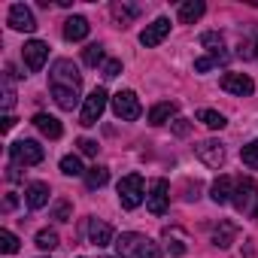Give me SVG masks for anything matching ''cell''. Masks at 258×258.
I'll use <instances>...</instances> for the list:
<instances>
[{
  "label": "cell",
  "instance_id": "3957f363",
  "mask_svg": "<svg viewBox=\"0 0 258 258\" xmlns=\"http://www.w3.org/2000/svg\"><path fill=\"white\" fill-rule=\"evenodd\" d=\"M231 201H234V207L243 216L258 219V185H255V179H240L234 185V198Z\"/></svg>",
  "mask_w": 258,
  "mask_h": 258
},
{
  "label": "cell",
  "instance_id": "52a82bcc",
  "mask_svg": "<svg viewBox=\"0 0 258 258\" xmlns=\"http://www.w3.org/2000/svg\"><path fill=\"white\" fill-rule=\"evenodd\" d=\"M103 109H106V91H103V88H94V91L85 97V103H82L79 124H85V127L97 124V121H100V115H103Z\"/></svg>",
  "mask_w": 258,
  "mask_h": 258
},
{
  "label": "cell",
  "instance_id": "d4e9b609",
  "mask_svg": "<svg viewBox=\"0 0 258 258\" xmlns=\"http://www.w3.org/2000/svg\"><path fill=\"white\" fill-rule=\"evenodd\" d=\"M106 179H109V170H106V167H91V170L85 173L88 188H103V185H106Z\"/></svg>",
  "mask_w": 258,
  "mask_h": 258
},
{
  "label": "cell",
  "instance_id": "4316f807",
  "mask_svg": "<svg viewBox=\"0 0 258 258\" xmlns=\"http://www.w3.org/2000/svg\"><path fill=\"white\" fill-rule=\"evenodd\" d=\"M82 61H85L88 67H97V64L103 61V46H97V43L85 46V52H82Z\"/></svg>",
  "mask_w": 258,
  "mask_h": 258
},
{
  "label": "cell",
  "instance_id": "ffe728a7",
  "mask_svg": "<svg viewBox=\"0 0 258 258\" xmlns=\"http://www.w3.org/2000/svg\"><path fill=\"white\" fill-rule=\"evenodd\" d=\"M234 240H237V225L234 222H219V228L213 231V243L219 249H228Z\"/></svg>",
  "mask_w": 258,
  "mask_h": 258
},
{
  "label": "cell",
  "instance_id": "603a6c76",
  "mask_svg": "<svg viewBox=\"0 0 258 258\" xmlns=\"http://www.w3.org/2000/svg\"><path fill=\"white\" fill-rule=\"evenodd\" d=\"M201 46H204V49H210L216 58H228V55L222 52V34H216V31L204 34V37H201Z\"/></svg>",
  "mask_w": 258,
  "mask_h": 258
},
{
  "label": "cell",
  "instance_id": "5bb4252c",
  "mask_svg": "<svg viewBox=\"0 0 258 258\" xmlns=\"http://www.w3.org/2000/svg\"><path fill=\"white\" fill-rule=\"evenodd\" d=\"M88 31H91V25H88V19H82V16H70V19L64 22V40H70V43L85 40Z\"/></svg>",
  "mask_w": 258,
  "mask_h": 258
},
{
  "label": "cell",
  "instance_id": "4dcf8cb0",
  "mask_svg": "<svg viewBox=\"0 0 258 258\" xmlns=\"http://www.w3.org/2000/svg\"><path fill=\"white\" fill-rule=\"evenodd\" d=\"M112 16L124 25L127 19H134V16H137V10H134V7H112Z\"/></svg>",
  "mask_w": 258,
  "mask_h": 258
},
{
  "label": "cell",
  "instance_id": "277c9868",
  "mask_svg": "<svg viewBox=\"0 0 258 258\" xmlns=\"http://www.w3.org/2000/svg\"><path fill=\"white\" fill-rule=\"evenodd\" d=\"M146 191H143V176L140 173H127L118 179V201L124 210H137L143 204Z\"/></svg>",
  "mask_w": 258,
  "mask_h": 258
},
{
  "label": "cell",
  "instance_id": "44dd1931",
  "mask_svg": "<svg viewBox=\"0 0 258 258\" xmlns=\"http://www.w3.org/2000/svg\"><path fill=\"white\" fill-rule=\"evenodd\" d=\"M173 115H176V103L161 100V103H155V106L149 109V124H164V121H170Z\"/></svg>",
  "mask_w": 258,
  "mask_h": 258
},
{
  "label": "cell",
  "instance_id": "4fadbf2b",
  "mask_svg": "<svg viewBox=\"0 0 258 258\" xmlns=\"http://www.w3.org/2000/svg\"><path fill=\"white\" fill-rule=\"evenodd\" d=\"M167 34H170V22H167V19H155V22L146 25V31L140 34V43H143L146 49H152V46H158Z\"/></svg>",
  "mask_w": 258,
  "mask_h": 258
},
{
  "label": "cell",
  "instance_id": "1f68e13d",
  "mask_svg": "<svg viewBox=\"0 0 258 258\" xmlns=\"http://www.w3.org/2000/svg\"><path fill=\"white\" fill-rule=\"evenodd\" d=\"M76 146H79V152H82V155H97V149H100V146H97L94 140H88V137H82Z\"/></svg>",
  "mask_w": 258,
  "mask_h": 258
},
{
  "label": "cell",
  "instance_id": "d6a6232c",
  "mask_svg": "<svg viewBox=\"0 0 258 258\" xmlns=\"http://www.w3.org/2000/svg\"><path fill=\"white\" fill-rule=\"evenodd\" d=\"M118 73H121V61H115V58H112V61H106V64H103V76H106V79H112V76H118Z\"/></svg>",
  "mask_w": 258,
  "mask_h": 258
},
{
  "label": "cell",
  "instance_id": "8d00e7d4",
  "mask_svg": "<svg viewBox=\"0 0 258 258\" xmlns=\"http://www.w3.org/2000/svg\"><path fill=\"white\" fill-rule=\"evenodd\" d=\"M13 124H16V118L13 115H4V131H13Z\"/></svg>",
  "mask_w": 258,
  "mask_h": 258
},
{
  "label": "cell",
  "instance_id": "836d02e7",
  "mask_svg": "<svg viewBox=\"0 0 258 258\" xmlns=\"http://www.w3.org/2000/svg\"><path fill=\"white\" fill-rule=\"evenodd\" d=\"M55 219H58V222H67V219H70V204H67V201L55 204Z\"/></svg>",
  "mask_w": 258,
  "mask_h": 258
},
{
  "label": "cell",
  "instance_id": "8fae6325",
  "mask_svg": "<svg viewBox=\"0 0 258 258\" xmlns=\"http://www.w3.org/2000/svg\"><path fill=\"white\" fill-rule=\"evenodd\" d=\"M222 88L228 94H237V97H249L255 91V82L246 76V73H225L222 76Z\"/></svg>",
  "mask_w": 258,
  "mask_h": 258
},
{
  "label": "cell",
  "instance_id": "30bf717a",
  "mask_svg": "<svg viewBox=\"0 0 258 258\" xmlns=\"http://www.w3.org/2000/svg\"><path fill=\"white\" fill-rule=\"evenodd\" d=\"M10 28H13V31H25V34H34V31H37L34 13H31L25 4H13V7H10Z\"/></svg>",
  "mask_w": 258,
  "mask_h": 258
},
{
  "label": "cell",
  "instance_id": "d590c367",
  "mask_svg": "<svg viewBox=\"0 0 258 258\" xmlns=\"http://www.w3.org/2000/svg\"><path fill=\"white\" fill-rule=\"evenodd\" d=\"M13 103H16V94H13V88L7 85V91H4V109H13Z\"/></svg>",
  "mask_w": 258,
  "mask_h": 258
},
{
  "label": "cell",
  "instance_id": "7402d4cb",
  "mask_svg": "<svg viewBox=\"0 0 258 258\" xmlns=\"http://www.w3.org/2000/svg\"><path fill=\"white\" fill-rule=\"evenodd\" d=\"M198 121H204L207 127H213V131H222V127L228 124V121H225V115H222V112H216V109H201V112H198Z\"/></svg>",
  "mask_w": 258,
  "mask_h": 258
},
{
  "label": "cell",
  "instance_id": "cb8c5ba5",
  "mask_svg": "<svg viewBox=\"0 0 258 258\" xmlns=\"http://www.w3.org/2000/svg\"><path fill=\"white\" fill-rule=\"evenodd\" d=\"M61 173H64V176H82L85 167H82V161H79L76 155H64V158H61Z\"/></svg>",
  "mask_w": 258,
  "mask_h": 258
},
{
  "label": "cell",
  "instance_id": "8992f818",
  "mask_svg": "<svg viewBox=\"0 0 258 258\" xmlns=\"http://www.w3.org/2000/svg\"><path fill=\"white\" fill-rule=\"evenodd\" d=\"M10 155H13L16 164H25V167H34V164H40L46 158V152H43V146L37 140H16L10 146Z\"/></svg>",
  "mask_w": 258,
  "mask_h": 258
},
{
  "label": "cell",
  "instance_id": "2e32d148",
  "mask_svg": "<svg viewBox=\"0 0 258 258\" xmlns=\"http://www.w3.org/2000/svg\"><path fill=\"white\" fill-rule=\"evenodd\" d=\"M88 240H91V246H109L112 243V228L100 219H91L88 222Z\"/></svg>",
  "mask_w": 258,
  "mask_h": 258
},
{
  "label": "cell",
  "instance_id": "e575fe53",
  "mask_svg": "<svg viewBox=\"0 0 258 258\" xmlns=\"http://www.w3.org/2000/svg\"><path fill=\"white\" fill-rule=\"evenodd\" d=\"M188 131H191V124H188L185 118H176V121H173V134H176V137H185Z\"/></svg>",
  "mask_w": 258,
  "mask_h": 258
},
{
  "label": "cell",
  "instance_id": "e0dca14e",
  "mask_svg": "<svg viewBox=\"0 0 258 258\" xmlns=\"http://www.w3.org/2000/svg\"><path fill=\"white\" fill-rule=\"evenodd\" d=\"M34 124L40 127V134H46L49 140H58V137L64 134L61 121H58L55 115H46V112H37V115H34Z\"/></svg>",
  "mask_w": 258,
  "mask_h": 258
},
{
  "label": "cell",
  "instance_id": "9a60e30c",
  "mask_svg": "<svg viewBox=\"0 0 258 258\" xmlns=\"http://www.w3.org/2000/svg\"><path fill=\"white\" fill-rule=\"evenodd\" d=\"M25 201H28L31 210H43V207L49 204V185H46V182H31V185L25 188Z\"/></svg>",
  "mask_w": 258,
  "mask_h": 258
},
{
  "label": "cell",
  "instance_id": "f1b7e54d",
  "mask_svg": "<svg viewBox=\"0 0 258 258\" xmlns=\"http://www.w3.org/2000/svg\"><path fill=\"white\" fill-rule=\"evenodd\" d=\"M37 246L40 249H55L58 246V234L55 231H40L37 234Z\"/></svg>",
  "mask_w": 258,
  "mask_h": 258
},
{
  "label": "cell",
  "instance_id": "7c38bea8",
  "mask_svg": "<svg viewBox=\"0 0 258 258\" xmlns=\"http://www.w3.org/2000/svg\"><path fill=\"white\" fill-rule=\"evenodd\" d=\"M198 158L207 167H222L225 164V146L219 140H204V143H198Z\"/></svg>",
  "mask_w": 258,
  "mask_h": 258
},
{
  "label": "cell",
  "instance_id": "d6986e66",
  "mask_svg": "<svg viewBox=\"0 0 258 258\" xmlns=\"http://www.w3.org/2000/svg\"><path fill=\"white\" fill-rule=\"evenodd\" d=\"M210 198H213L216 204H228V201L234 198V182H231V176H219V179L213 182V188H210Z\"/></svg>",
  "mask_w": 258,
  "mask_h": 258
},
{
  "label": "cell",
  "instance_id": "f546056e",
  "mask_svg": "<svg viewBox=\"0 0 258 258\" xmlns=\"http://www.w3.org/2000/svg\"><path fill=\"white\" fill-rule=\"evenodd\" d=\"M228 58H216V55H210V58H198L195 61V70L198 73H204V70H210V67H216V64H225Z\"/></svg>",
  "mask_w": 258,
  "mask_h": 258
},
{
  "label": "cell",
  "instance_id": "6da1fadb",
  "mask_svg": "<svg viewBox=\"0 0 258 258\" xmlns=\"http://www.w3.org/2000/svg\"><path fill=\"white\" fill-rule=\"evenodd\" d=\"M49 91L55 97V103L61 109H73L79 103V91H82V73L76 70L73 61L67 58H58L52 64V73H49Z\"/></svg>",
  "mask_w": 258,
  "mask_h": 258
},
{
  "label": "cell",
  "instance_id": "5b68a950",
  "mask_svg": "<svg viewBox=\"0 0 258 258\" xmlns=\"http://www.w3.org/2000/svg\"><path fill=\"white\" fill-rule=\"evenodd\" d=\"M112 112H115V118H121V121H137L140 118V112H143V106H140V97L134 94V91H118V94H112Z\"/></svg>",
  "mask_w": 258,
  "mask_h": 258
},
{
  "label": "cell",
  "instance_id": "ba28073f",
  "mask_svg": "<svg viewBox=\"0 0 258 258\" xmlns=\"http://www.w3.org/2000/svg\"><path fill=\"white\" fill-rule=\"evenodd\" d=\"M170 185H167V179H152V185H149V195H146V210L152 213V216H164L167 213V207H170Z\"/></svg>",
  "mask_w": 258,
  "mask_h": 258
},
{
  "label": "cell",
  "instance_id": "7a4b0ae2",
  "mask_svg": "<svg viewBox=\"0 0 258 258\" xmlns=\"http://www.w3.org/2000/svg\"><path fill=\"white\" fill-rule=\"evenodd\" d=\"M115 249H118V258H161V249L155 240H149L146 234H134L127 231L115 240Z\"/></svg>",
  "mask_w": 258,
  "mask_h": 258
},
{
  "label": "cell",
  "instance_id": "484cf974",
  "mask_svg": "<svg viewBox=\"0 0 258 258\" xmlns=\"http://www.w3.org/2000/svg\"><path fill=\"white\" fill-rule=\"evenodd\" d=\"M240 158H243V164H246V167H252V170H258V140H252V143H246V146L240 149Z\"/></svg>",
  "mask_w": 258,
  "mask_h": 258
},
{
  "label": "cell",
  "instance_id": "83f0119b",
  "mask_svg": "<svg viewBox=\"0 0 258 258\" xmlns=\"http://www.w3.org/2000/svg\"><path fill=\"white\" fill-rule=\"evenodd\" d=\"M0 249H4L7 255L19 252V237H16L13 231H0Z\"/></svg>",
  "mask_w": 258,
  "mask_h": 258
},
{
  "label": "cell",
  "instance_id": "ac0fdd59",
  "mask_svg": "<svg viewBox=\"0 0 258 258\" xmlns=\"http://www.w3.org/2000/svg\"><path fill=\"white\" fill-rule=\"evenodd\" d=\"M204 0H185V4H179V22L182 25H195L201 16H204Z\"/></svg>",
  "mask_w": 258,
  "mask_h": 258
},
{
  "label": "cell",
  "instance_id": "9c48e42d",
  "mask_svg": "<svg viewBox=\"0 0 258 258\" xmlns=\"http://www.w3.org/2000/svg\"><path fill=\"white\" fill-rule=\"evenodd\" d=\"M22 58H25V64H28L31 73H40L43 64H46V58H49V43H43V40H31V43H25Z\"/></svg>",
  "mask_w": 258,
  "mask_h": 258
}]
</instances>
